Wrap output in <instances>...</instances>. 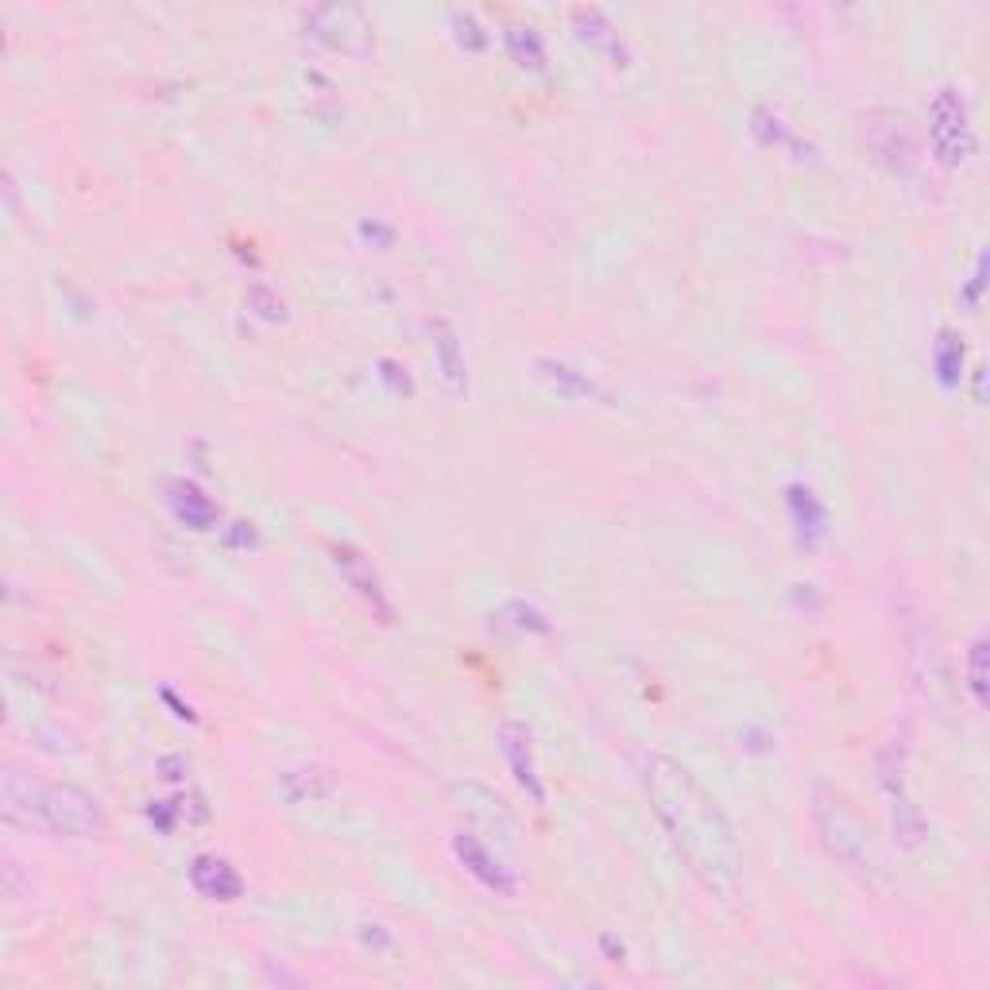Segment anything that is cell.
I'll list each match as a JSON object with an SVG mask.
<instances>
[{
  "mask_svg": "<svg viewBox=\"0 0 990 990\" xmlns=\"http://www.w3.org/2000/svg\"><path fill=\"white\" fill-rule=\"evenodd\" d=\"M303 23H306V36H310L314 43L329 47V51H340V55H368L372 43H376L368 16H364L356 4H318L303 16Z\"/></svg>",
  "mask_w": 990,
  "mask_h": 990,
  "instance_id": "8992f818",
  "label": "cell"
},
{
  "mask_svg": "<svg viewBox=\"0 0 990 990\" xmlns=\"http://www.w3.org/2000/svg\"><path fill=\"white\" fill-rule=\"evenodd\" d=\"M449 20H453V28H457V43L461 47H468V51H484V47H488V36L481 31V23H476L473 12H461V8H457Z\"/></svg>",
  "mask_w": 990,
  "mask_h": 990,
  "instance_id": "603a6c76",
  "label": "cell"
},
{
  "mask_svg": "<svg viewBox=\"0 0 990 990\" xmlns=\"http://www.w3.org/2000/svg\"><path fill=\"white\" fill-rule=\"evenodd\" d=\"M170 507H175V515L182 518L186 526H194V531H206L217 518V507L194 488V484H175V488H170Z\"/></svg>",
  "mask_w": 990,
  "mask_h": 990,
  "instance_id": "e0dca14e",
  "label": "cell"
},
{
  "mask_svg": "<svg viewBox=\"0 0 990 990\" xmlns=\"http://www.w3.org/2000/svg\"><path fill=\"white\" fill-rule=\"evenodd\" d=\"M4 816L31 828H43L51 835L70 840H97L105 832V809L93 793H86L75 782H39L23 770L4 774Z\"/></svg>",
  "mask_w": 990,
  "mask_h": 990,
  "instance_id": "7a4b0ae2",
  "label": "cell"
},
{
  "mask_svg": "<svg viewBox=\"0 0 990 990\" xmlns=\"http://www.w3.org/2000/svg\"><path fill=\"white\" fill-rule=\"evenodd\" d=\"M329 554H333V565H337V573L345 577L348 588L379 615V623H392V600H387L384 581H379V573L372 570L368 557H364L356 546H348V542H333Z\"/></svg>",
  "mask_w": 990,
  "mask_h": 990,
  "instance_id": "ba28073f",
  "label": "cell"
},
{
  "mask_svg": "<svg viewBox=\"0 0 990 990\" xmlns=\"http://www.w3.org/2000/svg\"><path fill=\"white\" fill-rule=\"evenodd\" d=\"M790 515H793V526H798V538L805 542V546H816V542L824 538L828 511L821 495L809 488V484H790Z\"/></svg>",
  "mask_w": 990,
  "mask_h": 990,
  "instance_id": "7c38bea8",
  "label": "cell"
},
{
  "mask_svg": "<svg viewBox=\"0 0 990 990\" xmlns=\"http://www.w3.org/2000/svg\"><path fill=\"white\" fill-rule=\"evenodd\" d=\"M751 120H754V125H751V128H754V136H759V140L766 143V148H770V143H782V140H785V125H782V117H778V112L770 109V105H759Z\"/></svg>",
  "mask_w": 990,
  "mask_h": 990,
  "instance_id": "7402d4cb",
  "label": "cell"
},
{
  "mask_svg": "<svg viewBox=\"0 0 990 990\" xmlns=\"http://www.w3.org/2000/svg\"><path fill=\"white\" fill-rule=\"evenodd\" d=\"M983 271H987V259L979 256V264H976V275H971V283H968V310L976 314V306H979V298H983Z\"/></svg>",
  "mask_w": 990,
  "mask_h": 990,
  "instance_id": "4316f807",
  "label": "cell"
},
{
  "mask_svg": "<svg viewBox=\"0 0 990 990\" xmlns=\"http://www.w3.org/2000/svg\"><path fill=\"white\" fill-rule=\"evenodd\" d=\"M453 855H457L461 863H465V871L473 874L481 887H488L492 894L511 898L518 890L515 874H511L507 867H503L499 859H495L492 851H488V843H481L476 835H465V832L453 835Z\"/></svg>",
  "mask_w": 990,
  "mask_h": 990,
  "instance_id": "9c48e42d",
  "label": "cell"
},
{
  "mask_svg": "<svg viewBox=\"0 0 990 990\" xmlns=\"http://www.w3.org/2000/svg\"><path fill=\"white\" fill-rule=\"evenodd\" d=\"M809 805H813V824L816 832H821L824 848L832 851L848 871L863 874V879L874 874L879 859H874V848H871V832H867V824L859 821V813L851 809L848 793H840L828 782H816L813 790H809Z\"/></svg>",
  "mask_w": 990,
  "mask_h": 990,
  "instance_id": "3957f363",
  "label": "cell"
},
{
  "mask_svg": "<svg viewBox=\"0 0 990 990\" xmlns=\"http://www.w3.org/2000/svg\"><path fill=\"white\" fill-rule=\"evenodd\" d=\"M190 887L209 902H237L245 894V879L240 871L221 855H198L190 863Z\"/></svg>",
  "mask_w": 990,
  "mask_h": 990,
  "instance_id": "8fae6325",
  "label": "cell"
},
{
  "mask_svg": "<svg viewBox=\"0 0 990 990\" xmlns=\"http://www.w3.org/2000/svg\"><path fill=\"white\" fill-rule=\"evenodd\" d=\"M932 360H937V376L944 387H956L963 379V337H956L952 329L940 333L937 340V353H932Z\"/></svg>",
  "mask_w": 990,
  "mask_h": 990,
  "instance_id": "ac0fdd59",
  "label": "cell"
},
{
  "mask_svg": "<svg viewBox=\"0 0 990 990\" xmlns=\"http://www.w3.org/2000/svg\"><path fill=\"white\" fill-rule=\"evenodd\" d=\"M534 368H538V376L546 379V384L554 387L557 395H565V399H592V395H596V384H592V379L584 376V372L573 368V364H565V360H546V356H542V360L534 364Z\"/></svg>",
  "mask_w": 990,
  "mask_h": 990,
  "instance_id": "5bb4252c",
  "label": "cell"
},
{
  "mask_svg": "<svg viewBox=\"0 0 990 990\" xmlns=\"http://www.w3.org/2000/svg\"><path fill=\"white\" fill-rule=\"evenodd\" d=\"M863 140L874 164L887 167L890 175H913L917 170V140L905 109H894V105L871 109L863 117Z\"/></svg>",
  "mask_w": 990,
  "mask_h": 990,
  "instance_id": "5b68a950",
  "label": "cell"
},
{
  "mask_svg": "<svg viewBox=\"0 0 990 990\" xmlns=\"http://www.w3.org/2000/svg\"><path fill=\"white\" fill-rule=\"evenodd\" d=\"M159 770H167V778H170V782H175V778H182L186 770H190V762H186L182 754H178V759H164V762H159Z\"/></svg>",
  "mask_w": 990,
  "mask_h": 990,
  "instance_id": "83f0119b",
  "label": "cell"
},
{
  "mask_svg": "<svg viewBox=\"0 0 990 990\" xmlns=\"http://www.w3.org/2000/svg\"><path fill=\"white\" fill-rule=\"evenodd\" d=\"M646 798L693 879L712 894H732L743 871V848L724 809L696 782L693 770L670 754H654L646 762Z\"/></svg>",
  "mask_w": 990,
  "mask_h": 990,
  "instance_id": "6da1fadb",
  "label": "cell"
},
{
  "mask_svg": "<svg viewBox=\"0 0 990 990\" xmlns=\"http://www.w3.org/2000/svg\"><path fill=\"white\" fill-rule=\"evenodd\" d=\"M248 310L264 321H287V303H283L279 290L267 287V283H251L248 287Z\"/></svg>",
  "mask_w": 990,
  "mask_h": 990,
  "instance_id": "ffe728a7",
  "label": "cell"
},
{
  "mask_svg": "<svg viewBox=\"0 0 990 990\" xmlns=\"http://www.w3.org/2000/svg\"><path fill=\"white\" fill-rule=\"evenodd\" d=\"M434 360L437 372H442V384L449 395L465 392V353L457 345V333H453L445 321H434Z\"/></svg>",
  "mask_w": 990,
  "mask_h": 990,
  "instance_id": "4fadbf2b",
  "label": "cell"
},
{
  "mask_svg": "<svg viewBox=\"0 0 990 990\" xmlns=\"http://www.w3.org/2000/svg\"><path fill=\"white\" fill-rule=\"evenodd\" d=\"M360 237H364V240H376L379 251H384V248H392L395 229H392V225H384V221H376V217H372V221H360Z\"/></svg>",
  "mask_w": 990,
  "mask_h": 990,
  "instance_id": "484cf974",
  "label": "cell"
},
{
  "mask_svg": "<svg viewBox=\"0 0 990 990\" xmlns=\"http://www.w3.org/2000/svg\"><path fill=\"white\" fill-rule=\"evenodd\" d=\"M929 143L944 167H963L976 156V128L960 86H940L929 97Z\"/></svg>",
  "mask_w": 990,
  "mask_h": 990,
  "instance_id": "277c9868",
  "label": "cell"
},
{
  "mask_svg": "<svg viewBox=\"0 0 990 990\" xmlns=\"http://www.w3.org/2000/svg\"><path fill=\"white\" fill-rule=\"evenodd\" d=\"M890 824H894V840L902 843L905 851H917L929 835V824H924L921 809L909 801V793L902 798H890Z\"/></svg>",
  "mask_w": 990,
  "mask_h": 990,
  "instance_id": "9a60e30c",
  "label": "cell"
},
{
  "mask_svg": "<svg viewBox=\"0 0 990 990\" xmlns=\"http://www.w3.org/2000/svg\"><path fill=\"white\" fill-rule=\"evenodd\" d=\"M507 612H511V615H518V620H511L518 631H538V635H542V631H550L546 615H542L538 607L523 604V600H515V604H507Z\"/></svg>",
  "mask_w": 990,
  "mask_h": 990,
  "instance_id": "cb8c5ba5",
  "label": "cell"
},
{
  "mask_svg": "<svg viewBox=\"0 0 990 990\" xmlns=\"http://www.w3.org/2000/svg\"><path fill=\"white\" fill-rule=\"evenodd\" d=\"M495 743H499L503 759L511 766V778L518 782V790L534 801V805H546V782L538 774V762H534V735L523 720H503L495 727Z\"/></svg>",
  "mask_w": 990,
  "mask_h": 990,
  "instance_id": "52a82bcc",
  "label": "cell"
},
{
  "mask_svg": "<svg viewBox=\"0 0 990 990\" xmlns=\"http://www.w3.org/2000/svg\"><path fill=\"white\" fill-rule=\"evenodd\" d=\"M573 23H577V36L581 39H592V43L596 47H607V43H615V36H612V23L604 20V12H600V8H573Z\"/></svg>",
  "mask_w": 990,
  "mask_h": 990,
  "instance_id": "44dd1931",
  "label": "cell"
},
{
  "mask_svg": "<svg viewBox=\"0 0 990 990\" xmlns=\"http://www.w3.org/2000/svg\"><path fill=\"white\" fill-rule=\"evenodd\" d=\"M968 689L976 709H987V635H976L968 646Z\"/></svg>",
  "mask_w": 990,
  "mask_h": 990,
  "instance_id": "d6986e66",
  "label": "cell"
},
{
  "mask_svg": "<svg viewBox=\"0 0 990 990\" xmlns=\"http://www.w3.org/2000/svg\"><path fill=\"white\" fill-rule=\"evenodd\" d=\"M503 43H507V55L523 70L526 67H531V70L546 67V43H542L538 28H531V23H511V28L503 31Z\"/></svg>",
  "mask_w": 990,
  "mask_h": 990,
  "instance_id": "2e32d148",
  "label": "cell"
},
{
  "mask_svg": "<svg viewBox=\"0 0 990 990\" xmlns=\"http://www.w3.org/2000/svg\"><path fill=\"white\" fill-rule=\"evenodd\" d=\"M449 793H453V801H457L461 813H465L476 828H484L488 835H511V813L495 790H488V785H481V782H457Z\"/></svg>",
  "mask_w": 990,
  "mask_h": 990,
  "instance_id": "30bf717a",
  "label": "cell"
},
{
  "mask_svg": "<svg viewBox=\"0 0 990 990\" xmlns=\"http://www.w3.org/2000/svg\"><path fill=\"white\" fill-rule=\"evenodd\" d=\"M379 379H384V384H392V392H399V395H410L414 392V384H410V376H407V368H403V364H395V360H379Z\"/></svg>",
  "mask_w": 990,
  "mask_h": 990,
  "instance_id": "d4e9b609",
  "label": "cell"
}]
</instances>
